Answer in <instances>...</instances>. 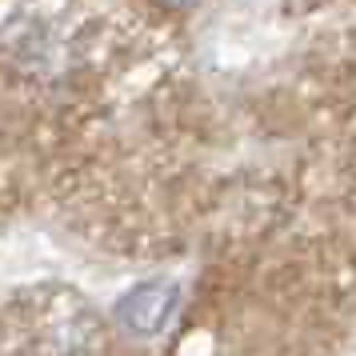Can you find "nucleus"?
Returning a JSON list of instances; mask_svg holds the SVG:
<instances>
[{"label":"nucleus","instance_id":"obj_1","mask_svg":"<svg viewBox=\"0 0 356 356\" xmlns=\"http://www.w3.org/2000/svg\"><path fill=\"white\" fill-rule=\"evenodd\" d=\"M180 308V284L177 280H164V276H152V280H140L132 284L120 300L113 305V321L124 337L136 340H156L172 324Z\"/></svg>","mask_w":356,"mask_h":356}]
</instances>
